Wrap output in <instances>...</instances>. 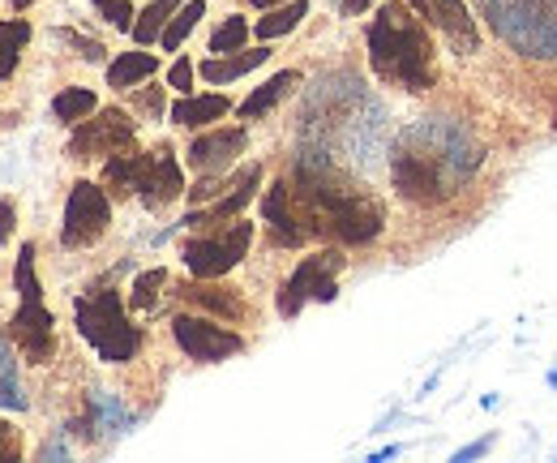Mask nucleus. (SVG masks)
I'll return each instance as SVG.
<instances>
[{
	"label": "nucleus",
	"instance_id": "1",
	"mask_svg": "<svg viewBox=\"0 0 557 463\" xmlns=\"http://www.w3.org/2000/svg\"><path fill=\"white\" fill-rule=\"evenodd\" d=\"M369 65L382 82H399L408 90L433 86V44L424 22L404 4H382L369 26Z\"/></svg>",
	"mask_w": 557,
	"mask_h": 463
},
{
	"label": "nucleus",
	"instance_id": "2",
	"mask_svg": "<svg viewBox=\"0 0 557 463\" xmlns=\"http://www.w3.org/2000/svg\"><path fill=\"white\" fill-rule=\"evenodd\" d=\"M73 318H77L82 339L99 352V361H108V365H125V361L138 356L141 331L129 322V314H125V305H121L116 292H90V296H77Z\"/></svg>",
	"mask_w": 557,
	"mask_h": 463
},
{
	"label": "nucleus",
	"instance_id": "3",
	"mask_svg": "<svg viewBox=\"0 0 557 463\" xmlns=\"http://www.w3.org/2000/svg\"><path fill=\"white\" fill-rule=\"evenodd\" d=\"M305 202H313L326 219V228L344 241V245H369L377 232H382V206L364 194H351V190H326L318 181H300L296 190Z\"/></svg>",
	"mask_w": 557,
	"mask_h": 463
},
{
	"label": "nucleus",
	"instance_id": "4",
	"mask_svg": "<svg viewBox=\"0 0 557 463\" xmlns=\"http://www.w3.org/2000/svg\"><path fill=\"white\" fill-rule=\"evenodd\" d=\"M339 266H344V258H339L335 249L305 258V263L296 266V275L278 288V301H275L278 314H283V318H296L309 301H335V296H339V288H335Z\"/></svg>",
	"mask_w": 557,
	"mask_h": 463
},
{
	"label": "nucleus",
	"instance_id": "5",
	"mask_svg": "<svg viewBox=\"0 0 557 463\" xmlns=\"http://www.w3.org/2000/svg\"><path fill=\"white\" fill-rule=\"evenodd\" d=\"M249 245H253V223L236 219V223H232L227 232H219V236L185 241L181 258L194 270V279H219V275H227L232 266L249 254Z\"/></svg>",
	"mask_w": 557,
	"mask_h": 463
},
{
	"label": "nucleus",
	"instance_id": "6",
	"mask_svg": "<svg viewBox=\"0 0 557 463\" xmlns=\"http://www.w3.org/2000/svg\"><path fill=\"white\" fill-rule=\"evenodd\" d=\"M112 223V202L99 185L90 181H77L65 202V228H61V241L65 249H90Z\"/></svg>",
	"mask_w": 557,
	"mask_h": 463
},
{
	"label": "nucleus",
	"instance_id": "7",
	"mask_svg": "<svg viewBox=\"0 0 557 463\" xmlns=\"http://www.w3.org/2000/svg\"><path fill=\"white\" fill-rule=\"evenodd\" d=\"M172 334H176L181 352L194 356V361H202V365L227 361V356H236V352L245 348V339L236 331H227V327H219V322H210V318H198V314H181V318L172 322Z\"/></svg>",
	"mask_w": 557,
	"mask_h": 463
},
{
	"label": "nucleus",
	"instance_id": "8",
	"mask_svg": "<svg viewBox=\"0 0 557 463\" xmlns=\"http://www.w3.org/2000/svg\"><path fill=\"white\" fill-rule=\"evenodd\" d=\"M134 142V121L121 108H103L95 121L86 117L82 130L70 137V159H103Z\"/></svg>",
	"mask_w": 557,
	"mask_h": 463
},
{
	"label": "nucleus",
	"instance_id": "9",
	"mask_svg": "<svg viewBox=\"0 0 557 463\" xmlns=\"http://www.w3.org/2000/svg\"><path fill=\"white\" fill-rule=\"evenodd\" d=\"M52 327H57V318L48 314L44 296H26V301H22V309H17V314H13V322H9V339L22 348V356H26V361L44 365V361L52 356Z\"/></svg>",
	"mask_w": 557,
	"mask_h": 463
},
{
	"label": "nucleus",
	"instance_id": "10",
	"mask_svg": "<svg viewBox=\"0 0 557 463\" xmlns=\"http://www.w3.org/2000/svg\"><path fill=\"white\" fill-rule=\"evenodd\" d=\"M181 194H185V172H181V163H176L172 146L150 150V155H146V172H141L138 198L146 202L150 210H159V206L176 202Z\"/></svg>",
	"mask_w": 557,
	"mask_h": 463
},
{
	"label": "nucleus",
	"instance_id": "11",
	"mask_svg": "<svg viewBox=\"0 0 557 463\" xmlns=\"http://www.w3.org/2000/svg\"><path fill=\"white\" fill-rule=\"evenodd\" d=\"M391 172H395V185H399V194L412 202H442L450 190H446V181L437 176V168L417 155V150H399L395 155V163H391Z\"/></svg>",
	"mask_w": 557,
	"mask_h": 463
},
{
	"label": "nucleus",
	"instance_id": "12",
	"mask_svg": "<svg viewBox=\"0 0 557 463\" xmlns=\"http://www.w3.org/2000/svg\"><path fill=\"white\" fill-rule=\"evenodd\" d=\"M249 146V133L240 130H214V133H202V137H194V146H189V168L194 172H223L240 150Z\"/></svg>",
	"mask_w": 557,
	"mask_h": 463
},
{
	"label": "nucleus",
	"instance_id": "13",
	"mask_svg": "<svg viewBox=\"0 0 557 463\" xmlns=\"http://www.w3.org/2000/svg\"><path fill=\"white\" fill-rule=\"evenodd\" d=\"M292 194H296V190H292L287 181H275V185L267 190V198H262V219H267L275 245H287V249L305 245V236H309V228H300V215L292 210Z\"/></svg>",
	"mask_w": 557,
	"mask_h": 463
},
{
	"label": "nucleus",
	"instance_id": "14",
	"mask_svg": "<svg viewBox=\"0 0 557 463\" xmlns=\"http://www.w3.org/2000/svg\"><path fill=\"white\" fill-rule=\"evenodd\" d=\"M258 185H262V163H249V168L240 172V181L232 185L227 198H219L214 206H207V210H189L185 223H189V228H210V223H227V219H236V215L253 202Z\"/></svg>",
	"mask_w": 557,
	"mask_h": 463
},
{
	"label": "nucleus",
	"instance_id": "15",
	"mask_svg": "<svg viewBox=\"0 0 557 463\" xmlns=\"http://www.w3.org/2000/svg\"><path fill=\"white\" fill-rule=\"evenodd\" d=\"M429 17L455 39V48H463V52H476V22H472V13H468V4L463 0H429Z\"/></svg>",
	"mask_w": 557,
	"mask_h": 463
},
{
	"label": "nucleus",
	"instance_id": "16",
	"mask_svg": "<svg viewBox=\"0 0 557 463\" xmlns=\"http://www.w3.org/2000/svg\"><path fill=\"white\" fill-rule=\"evenodd\" d=\"M232 112V99L227 95H181L176 108H172V121L185 125V130H202V125H214Z\"/></svg>",
	"mask_w": 557,
	"mask_h": 463
},
{
	"label": "nucleus",
	"instance_id": "17",
	"mask_svg": "<svg viewBox=\"0 0 557 463\" xmlns=\"http://www.w3.org/2000/svg\"><path fill=\"white\" fill-rule=\"evenodd\" d=\"M271 61V48H253V52H227V57H210L198 65V73L214 82V86H227V82H236V77H245V73H253L258 65H267Z\"/></svg>",
	"mask_w": 557,
	"mask_h": 463
},
{
	"label": "nucleus",
	"instance_id": "18",
	"mask_svg": "<svg viewBox=\"0 0 557 463\" xmlns=\"http://www.w3.org/2000/svg\"><path fill=\"white\" fill-rule=\"evenodd\" d=\"M292 86H300V73H296V69H283V73H275L267 86H258V90H253V95H249V99H245L236 112H240L245 121H253V117H267V112H271V108L278 103V99H283V95H292Z\"/></svg>",
	"mask_w": 557,
	"mask_h": 463
},
{
	"label": "nucleus",
	"instance_id": "19",
	"mask_svg": "<svg viewBox=\"0 0 557 463\" xmlns=\"http://www.w3.org/2000/svg\"><path fill=\"white\" fill-rule=\"evenodd\" d=\"M154 73H159V61H154L150 52H121V57L108 65V86L129 90V86H138V82L154 77Z\"/></svg>",
	"mask_w": 557,
	"mask_h": 463
},
{
	"label": "nucleus",
	"instance_id": "20",
	"mask_svg": "<svg viewBox=\"0 0 557 463\" xmlns=\"http://www.w3.org/2000/svg\"><path fill=\"white\" fill-rule=\"evenodd\" d=\"M305 17H309V0H287V4L267 9V17H258L253 35H258V39H278V35H292V31H296Z\"/></svg>",
	"mask_w": 557,
	"mask_h": 463
},
{
	"label": "nucleus",
	"instance_id": "21",
	"mask_svg": "<svg viewBox=\"0 0 557 463\" xmlns=\"http://www.w3.org/2000/svg\"><path fill=\"white\" fill-rule=\"evenodd\" d=\"M181 4H185V0H150V4L138 13V22H134L129 35L138 39L141 48H146V44H159V35L168 31V22H172V13H176Z\"/></svg>",
	"mask_w": 557,
	"mask_h": 463
},
{
	"label": "nucleus",
	"instance_id": "22",
	"mask_svg": "<svg viewBox=\"0 0 557 463\" xmlns=\"http://www.w3.org/2000/svg\"><path fill=\"white\" fill-rule=\"evenodd\" d=\"M185 301H194V305H202L210 314H219V318H227V322H240L245 318V305L232 296V292H223V288H207V283H189L185 288Z\"/></svg>",
	"mask_w": 557,
	"mask_h": 463
},
{
	"label": "nucleus",
	"instance_id": "23",
	"mask_svg": "<svg viewBox=\"0 0 557 463\" xmlns=\"http://www.w3.org/2000/svg\"><path fill=\"white\" fill-rule=\"evenodd\" d=\"M202 13H207V0H189V4H181L176 13H172V22H168V31L159 35V44H163V52H176L189 35H194V26L202 22Z\"/></svg>",
	"mask_w": 557,
	"mask_h": 463
},
{
	"label": "nucleus",
	"instance_id": "24",
	"mask_svg": "<svg viewBox=\"0 0 557 463\" xmlns=\"http://www.w3.org/2000/svg\"><path fill=\"white\" fill-rule=\"evenodd\" d=\"M30 44V22L13 17V22H0V82L17 69L22 61V48Z\"/></svg>",
	"mask_w": 557,
	"mask_h": 463
},
{
	"label": "nucleus",
	"instance_id": "25",
	"mask_svg": "<svg viewBox=\"0 0 557 463\" xmlns=\"http://www.w3.org/2000/svg\"><path fill=\"white\" fill-rule=\"evenodd\" d=\"M52 112H57V121L77 125V121H86V117L99 112V99H95V90H86V86H70V90H61V95L52 99Z\"/></svg>",
	"mask_w": 557,
	"mask_h": 463
},
{
	"label": "nucleus",
	"instance_id": "26",
	"mask_svg": "<svg viewBox=\"0 0 557 463\" xmlns=\"http://www.w3.org/2000/svg\"><path fill=\"white\" fill-rule=\"evenodd\" d=\"M0 407L9 412H22L26 395H22V382H17V361H13V343L0 339Z\"/></svg>",
	"mask_w": 557,
	"mask_h": 463
},
{
	"label": "nucleus",
	"instance_id": "27",
	"mask_svg": "<svg viewBox=\"0 0 557 463\" xmlns=\"http://www.w3.org/2000/svg\"><path fill=\"white\" fill-rule=\"evenodd\" d=\"M245 39H249V22L232 13V17H227V22H223V26H219V31L210 35V52H214V57L240 52V48H245Z\"/></svg>",
	"mask_w": 557,
	"mask_h": 463
},
{
	"label": "nucleus",
	"instance_id": "28",
	"mask_svg": "<svg viewBox=\"0 0 557 463\" xmlns=\"http://www.w3.org/2000/svg\"><path fill=\"white\" fill-rule=\"evenodd\" d=\"M168 283V270L163 266H154V270H141L138 279H134V309H150L154 301H159V288Z\"/></svg>",
	"mask_w": 557,
	"mask_h": 463
},
{
	"label": "nucleus",
	"instance_id": "29",
	"mask_svg": "<svg viewBox=\"0 0 557 463\" xmlns=\"http://www.w3.org/2000/svg\"><path fill=\"white\" fill-rule=\"evenodd\" d=\"M90 4H95L116 31H134V17H138V13L129 9V0H90Z\"/></svg>",
	"mask_w": 557,
	"mask_h": 463
},
{
	"label": "nucleus",
	"instance_id": "30",
	"mask_svg": "<svg viewBox=\"0 0 557 463\" xmlns=\"http://www.w3.org/2000/svg\"><path fill=\"white\" fill-rule=\"evenodd\" d=\"M168 86L172 90H181V95H194V61H176V65L168 69Z\"/></svg>",
	"mask_w": 557,
	"mask_h": 463
},
{
	"label": "nucleus",
	"instance_id": "31",
	"mask_svg": "<svg viewBox=\"0 0 557 463\" xmlns=\"http://www.w3.org/2000/svg\"><path fill=\"white\" fill-rule=\"evenodd\" d=\"M61 39H65V44H73V48H77L86 61H103V48H99L95 39H82V35H73V31H61Z\"/></svg>",
	"mask_w": 557,
	"mask_h": 463
},
{
	"label": "nucleus",
	"instance_id": "32",
	"mask_svg": "<svg viewBox=\"0 0 557 463\" xmlns=\"http://www.w3.org/2000/svg\"><path fill=\"white\" fill-rule=\"evenodd\" d=\"M13 223H17V206L9 198H0V245L13 236Z\"/></svg>",
	"mask_w": 557,
	"mask_h": 463
},
{
	"label": "nucleus",
	"instance_id": "33",
	"mask_svg": "<svg viewBox=\"0 0 557 463\" xmlns=\"http://www.w3.org/2000/svg\"><path fill=\"white\" fill-rule=\"evenodd\" d=\"M0 460H17V434L9 425H0Z\"/></svg>",
	"mask_w": 557,
	"mask_h": 463
},
{
	"label": "nucleus",
	"instance_id": "34",
	"mask_svg": "<svg viewBox=\"0 0 557 463\" xmlns=\"http://www.w3.org/2000/svg\"><path fill=\"white\" fill-rule=\"evenodd\" d=\"M138 108H146L150 117H159L163 112V95L159 90H146V95H138Z\"/></svg>",
	"mask_w": 557,
	"mask_h": 463
},
{
	"label": "nucleus",
	"instance_id": "35",
	"mask_svg": "<svg viewBox=\"0 0 557 463\" xmlns=\"http://www.w3.org/2000/svg\"><path fill=\"white\" fill-rule=\"evenodd\" d=\"M369 4H373V0H344L339 9H344V17H356V13H364Z\"/></svg>",
	"mask_w": 557,
	"mask_h": 463
},
{
	"label": "nucleus",
	"instance_id": "36",
	"mask_svg": "<svg viewBox=\"0 0 557 463\" xmlns=\"http://www.w3.org/2000/svg\"><path fill=\"white\" fill-rule=\"evenodd\" d=\"M249 4H258V9H275V4H287V0H249Z\"/></svg>",
	"mask_w": 557,
	"mask_h": 463
},
{
	"label": "nucleus",
	"instance_id": "37",
	"mask_svg": "<svg viewBox=\"0 0 557 463\" xmlns=\"http://www.w3.org/2000/svg\"><path fill=\"white\" fill-rule=\"evenodd\" d=\"M412 9H417V13H424V17H429V0H412Z\"/></svg>",
	"mask_w": 557,
	"mask_h": 463
},
{
	"label": "nucleus",
	"instance_id": "38",
	"mask_svg": "<svg viewBox=\"0 0 557 463\" xmlns=\"http://www.w3.org/2000/svg\"><path fill=\"white\" fill-rule=\"evenodd\" d=\"M9 4H13V9H30L35 0H9Z\"/></svg>",
	"mask_w": 557,
	"mask_h": 463
}]
</instances>
